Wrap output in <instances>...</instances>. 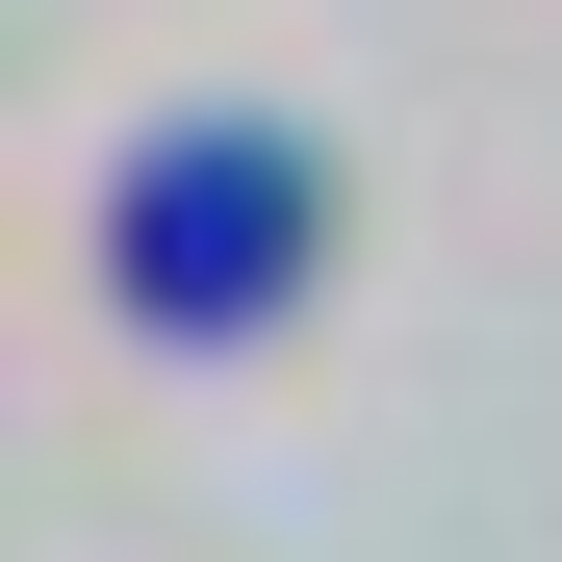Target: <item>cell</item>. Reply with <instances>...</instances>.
Masks as SVG:
<instances>
[{
    "label": "cell",
    "mask_w": 562,
    "mask_h": 562,
    "mask_svg": "<svg viewBox=\"0 0 562 562\" xmlns=\"http://www.w3.org/2000/svg\"><path fill=\"white\" fill-rule=\"evenodd\" d=\"M281 205H307L281 154H154V205H128V281H154V307H256V281H281Z\"/></svg>",
    "instance_id": "obj_1"
}]
</instances>
